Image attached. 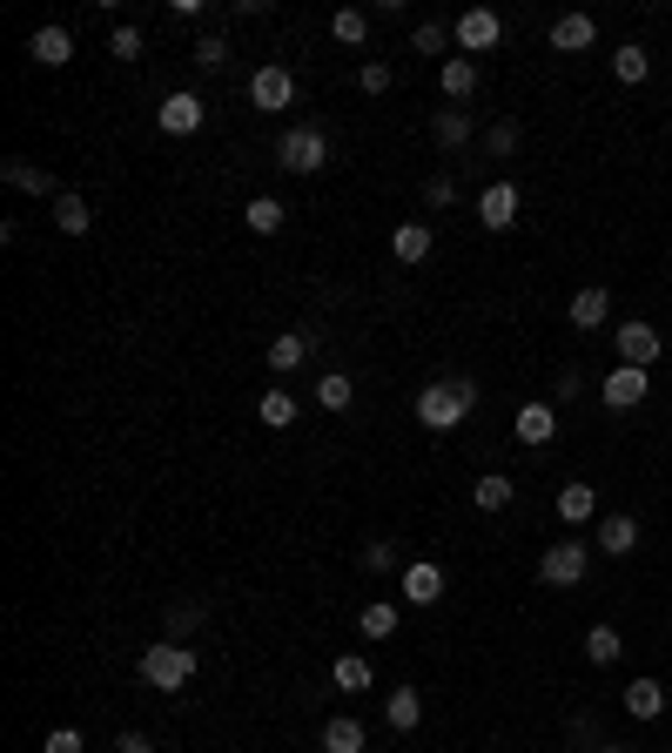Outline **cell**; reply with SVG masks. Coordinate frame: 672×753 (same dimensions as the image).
<instances>
[{
	"label": "cell",
	"instance_id": "obj_39",
	"mask_svg": "<svg viewBox=\"0 0 672 753\" xmlns=\"http://www.w3.org/2000/svg\"><path fill=\"white\" fill-rule=\"evenodd\" d=\"M108 54L115 61H141V28H115L108 34Z\"/></svg>",
	"mask_w": 672,
	"mask_h": 753
},
{
	"label": "cell",
	"instance_id": "obj_32",
	"mask_svg": "<svg viewBox=\"0 0 672 753\" xmlns=\"http://www.w3.org/2000/svg\"><path fill=\"white\" fill-rule=\"evenodd\" d=\"M612 74H619V81H626V88H639V81H645V74H652V54H645V48H639V41H626V48H619V54H612Z\"/></svg>",
	"mask_w": 672,
	"mask_h": 753
},
{
	"label": "cell",
	"instance_id": "obj_14",
	"mask_svg": "<svg viewBox=\"0 0 672 753\" xmlns=\"http://www.w3.org/2000/svg\"><path fill=\"white\" fill-rule=\"evenodd\" d=\"M592 538H599L606 558H632V552H639V519H632V512H606Z\"/></svg>",
	"mask_w": 672,
	"mask_h": 753
},
{
	"label": "cell",
	"instance_id": "obj_34",
	"mask_svg": "<svg viewBox=\"0 0 672 753\" xmlns=\"http://www.w3.org/2000/svg\"><path fill=\"white\" fill-rule=\"evenodd\" d=\"M357 632H364V639H390V632H397V606H390V599H370V606L357 613Z\"/></svg>",
	"mask_w": 672,
	"mask_h": 753
},
{
	"label": "cell",
	"instance_id": "obj_40",
	"mask_svg": "<svg viewBox=\"0 0 672 753\" xmlns=\"http://www.w3.org/2000/svg\"><path fill=\"white\" fill-rule=\"evenodd\" d=\"M357 88H364V95H390V67H384V61H364V67H357Z\"/></svg>",
	"mask_w": 672,
	"mask_h": 753
},
{
	"label": "cell",
	"instance_id": "obj_12",
	"mask_svg": "<svg viewBox=\"0 0 672 753\" xmlns=\"http://www.w3.org/2000/svg\"><path fill=\"white\" fill-rule=\"evenodd\" d=\"M558 519L571 525V532H585V525H592L599 519V484H558Z\"/></svg>",
	"mask_w": 672,
	"mask_h": 753
},
{
	"label": "cell",
	"instance_id": "obj_6",
	"mask_svg": "<svg viewBox=\"0 0 672 753\" xmlns=\"http://www.w3.org/2000/svg\"><path fill=\"white\" fill-rule=\"evenodd\" d=\"M512 438H518V445H532V451H545V445L558 438V404H552V397H532V404H518V417H512Z\"/></svg>",
	"mask_w": 672,
	"mask_h": 753
},
{
	"label": "cell",
	"instance_id": "obj_38",
	"mask_svg": "<svg viewBox=\"0 0 672 753\" xmlns=\"http://www.w3.org/2000/svg\"><path fill=\"white\" fill-rule=\"evenodd\" d=\"M202 619H209V606H189V599H182V606H168V639H182V632H196Z\"/></svg>",
	"mask_w": 672,
	"mask_h": 753
},
{
	"label": "cell",
	"instance_id": "obj_43",
	"mask_svg": "<svg viewBox=\"0 0 672 753\" xmlns=\"http://www.w3.org/2000/svg\"><path fill=\"white\" fill-rule=\"evenodd\" d=\"M390 565H397L390 538H370V545H364V572H390Z\"/></svg>",
	"mask_w": 672,
	"mask_h": 753
},
{
	"label": "cell",
	"instance_id": "obj_11",
	"mask_svg": "<svg viewBox=\"0 0 672 753\" xmlns=\"http://www.w3.org/2000/svg\"><path fill=\"white\" fill-rule=\"evenodd\" d=\"M497 34H504V21H497L491 8H471V14H458V28H451V41H458L464 54H491Z\"/></svg>",
	"mask_w": 672,
	"mask_h": 753
},
{
	"label": "cell",
	"instance_id": "obj_5",
	"mask_svg": "<svg viewBox=\"0 0 672 753\" xmlns=\"http://www.w3.org/2000/svg\"><path fill=\"white\" fill-rule=\"evenodd\" d=\"M612 344H619V364H639V370H652L659 357H665V344H659V330L652 323H612Z\"/></svg>",
	"mask_w": 672,
	"mask_h": 753
},
{
	"label": "cell",
	"instance_id": "obj_16",
	"mask_svg": "<svg viewBox=\"0 0 672 753\" xmlns=\"http://www.w3.org/2000/svg\"><path fill=\"white\" fill-rule=\"evenodd\" d=\"M0 176H8V189H21V196H61V182L48 169H34L28 155H8V161H0Z\"/></svg>",
	"mask_w": 672,
	"mask_h": 753
},
{
	"label": "cell",
	"instance_id": "obj_48",
	"mask_svg": "<svg viewBox=\"0 0 672 753\" xmlns=\"http://www.w3.org/2000/svg\"><path fill=\"white\" fill-rule=\"evenodd\" d=\"M592 753H632V746H612V740H606V746H592Z\"/></svg>",
	"mask_w": 672,
	"mask_h": 753
},
{
	"label": "cell",
	"instance_id": "obj_4",
	"mask_svg": "<svg viewBox=\"0 0 672 753\" xmlns=\"http://www.w3.org/2000/svg\"><path fill=\"white\" fill-rule=\"evenodd\" d=\"M585 572H592V545H585V538H558L538 558V578L545 585H585Z\"/></svg>",
	"mask_w": 672,
	"mask_h": 753
},
{
	"label": "cell",
	"instance_id": "obj_7",
	"mask_svg": "<svg viewBox=\"0 0 672 753\" xmlns=\"http://www.w3.org/2000/svg\"><path fill=\"white\" fill-rule=\"evenodd\" d=\"M290 102H296V74L290 67H256V74H249V108H256V115H276Z\"/></svg>",
	"mask_w": 672,
	"mask_h": 753
},
{
	"label": "cell",
	"instance_id": "obj_3",
	"mask_svg": "<svg viewBox=\"0 0 672 753\" xmlns=\"http://www.w3.org/2000/svg\"><path fill=\"white\" fill-rule=\"evenodd\" d=\"M276 169H290V176H316V169H329V135L309 122V128H283V142H276Z\"/></svg>",
	"mask_w": 672,
	"mask_h": 753
},
{
	"label": "cell",
	"instance_id": "obj_30",
	"mask_svg": "<svg viewBox=\"0 0 672 753\" xmlns=\"http://www.w3.org/2000/svg\"><path fill=\"white\" fill-rule=\"evenodd\" d=\"M242 222H249V229H256V236H276V229L290 222V209H283L276 196H256V202H249V209H242Z\"/></svg>",
	"mask_w": 672,
	"mask_h": 753
},
{
	"label": "cell",
	"instance_id": "obj_37",
	"mask_svg": "<svg viewBox=\"0 0 672 753\" xmlns=\"http://www.w3.org/2000/svg\"><path fill=\"white\" fill-rule=\"evenodd\" d=\"M410 48H417V54H444V48H451V28H444V21H417Z\"/></svg>",
	"mask_w": 672,
	"mask_h": 753
},
{
	"label": "cell",
	"instance_id": "obj_17",
	"mask_svg": "<svg viewBox=\"0 0 672 753\" xmlns=\"http://www.w3.org/2000/svg\"><path fill=\"white\" fill-rule=\"evenodd\" d=\"M565 316L578 323V330H606V316H612V290H599V283H585L571 303H565Z\"/></svg>",
	"mask_w": 672,
	"mask_h": 753
},
{
	"label": "cell",
	"instance_id": "obj_1",
	"mask_svg": "<svg viewBox=\"0 0 672 753\" xmlns=\"http://www.w3.org/2000/svg\"><path fill=\"white\" fill-rule=\"evenodd\" d=\"M471 410H477V384L471 377H431L424 390H417V425L424 431H458Z\"/></svg>",
	"mask_w": 672,
	"mask_h": 753
},
{
	"label": "cell",
	"instance_id": "obj_15",
	"mask_svg": "<svg viewBox=\"0 0 672 753\" xmlns=\"http://www.w3.org/2000/svg\"><path fill=\"white\" fill-rule=\"evenodd\" d=\"M431 249H438V236H431V222H403V229L390 236V257H397L403 270H417V263H431Z\"/></svg>",
	"mask_w": 672,
	"mask_h": 753
},
{
	"label": "cell",
	"instance_id": "obj_27",
	"mask_svg": "<svg viewBox=\"0 0 672 753\" xmlns=\"http://www.w3.org/2000/svg\"><path fill=\"white\" fill-rule=\"evenodd\" d=\"M384 720H390L397 733H417V720H424V700H417V687H397V693L384 700Z\"/></svg>",
	"mask_w": 672,
	"mask_h": 753
},
{
	"label": "cell",
	"instance_id": "obj_42",
	"mask_svg": "<svg viewBox=\"0 0 672 753\" xmlns=\"http://www.w3.org/2000/svg\"><path fill=\"white\" fill-rule=\"evenodd\" d=\"M196 61H202V67H222V61H229V41H222V34H202V41H196Z\"/></svg>",
	"mask_w": 672,
	"mask_h": 753
},
{
	"label": "cell",
	"instance_id": "obj_10",
	"mask_svg": "<svg viewBox=\"0 0 672 753\" xmlns=\"http://www.w3.org/2000/svg\"><path fill=\"white\" fill-rule=\"evenodd\" d=\"M518 209H525V196H518V182H491L484 196H477V222L491 229V236H504L518 222Z\"/></svg>",
	"mask_w": 672,
	"mask_h": 753
},
{
	"label": "cell",
	"instance_id": "obj_24",
	"mask_svg": "<svg viewBox=\"0 0 672 753\" xmlns=\"http://www.w3.org/2000/svg\"><path fill=\"white\" fill-rule=\"evenodd\" d=\"M370 740H364V720L357 713H336V720H323V753H364Z\"/></svg>",
	"mask_w": 672,
	"mask_h": 753
},
{
	"label": "cell",
	"instance_id": "obj_22",
	"mask_svg": "<svg viewBox=\"0 0 672 753\" xmlns=\"http://www.w3.org/2000/svg\"><path fill=\"white\" fill-rule=\"evenodd\" d=\"M477 81H484V74H477V61H471V54H451V61H444V74H438V88H444L451 102H471V95H477Z\"/></svg>",
	"mask_w": 672,
	"mask_h": 753
},
{
	"label": "cell",
	"instance_id": "obj_33",
	"mask_svg": "<svg viewBox=\"0 0 672 753\" xmlns=\"http://www.w3.org/2000/svg\"><path fill=\"white\" fill-rule=\"evenodd\" d=\"M350 397H357L350 370H329V377H316V404H323V410H350Z\"/></svg>",
	"mask_w": 672,
	"mask_h": 753
},
{
	"label": "cell",
	"instance_id": "obj_2",
	"mask_svg": "<svg viewBox=\"0 0 672 753\" xmlns=\"http://www.w3.org/2000/svg\"><path fill=\"white\" fill-rule=\"evenodd\" d=\"M196 680V646H182V639H155L148 652H141V687H155V693H182Z\"/></svg>",
	"mask_w": 672,
	"mask_h": 753
},
{
	"label": "cell",
	"instance_id": "obj_8",
	"mask_svg": "<svg viewBox=\"0 0 672 753\" xmlns=\"http://www.w3.org/2000/svg\"><path fill=\"white\" fill-rule=\"evenodd\" d=\"M645 390H652V370H639V364H619V370H606V377H599L606 410H639V404H645Z\"/></svg>",
	"mask_w": 672,
	"mask_h": 753
},
{
	"label": "cell",
	"instance_id": "obj_36",
	"mask_svg": "<svg viewBox=\"0 0 672 753\" xmlns=\"http://www.w3.org/2000/svg\"><path fill=\"white\" fill-rule=\"evenodd\" d=\"M484 155H491V161H512V155H518V122H491V128H484Z\"/></svg>",
	"mask_w": 672,
	"mask_h": 753
},
{
	"label": "cell",
	"instance_id": "obj_47",
	"mask_svg": "<svg viewBox=\"0 0 672 753\" xmlns=\"http://www.w3.org/2000/svg\"><path fill=\"white\" fill-rule=\"evenodd\" d=\"M115 753H155V746H148V733H122V740H115Z\"/></svg>",
	"mask_w": 672,
	"mask_h": 753
},
{
	"label": "cell",
	"instance_id": "obj_9",
	"mask_svg": "<svg viewBox=\"0 0 672 753\" xmlns=\"http://www.w3.org/2000/svg\"><path fill=\"white\" fill-rule=\"evenodd\" d=\"M397 593H403V606H438V599H444V572H438L431 558H410V565L397 572Z\"/></svg>",
	"mask_w": 672,
	"mask_h": 753
},
{
	"label": "cell",
	"instance_id": "obj_29",
	"mask_svg": "<svg viewBox=\"0 0 672 753\" xmlns=\"http://www.w3.org/2000/svg\"><path fill=\"white\" fill-rule=\"evenodd\" d=\"M256 417H263L270 431H290V425H296V397H290V390H263V397H256Z\"/></svg>",
	"mask_w": 672,
	"mask_h": 753
},
{
	"label": "cell",
	"instance_id": "obj_44",
	"mask_svg": "<svg viewBox=\"0 0 672 753\" xmlns=\"http://www.w3.org/2000/svg\"><path fill=\"white\" fill-rule=\"evenodd\" d=\"M41 753H81V733H74V726H54V733H48V746H41Z\"/></svg>",
	"mask_w": 672,
	"mask_h": 753
},
{
	"label": "cell",
	"instance_id": "obj_13",
	"mask_svg": "<svg viewBox=\"0 0 672 753\" xmlns=\"http://www.w3.org/2000/svg\"><path fill=\"white\" fill-rule=\"evenodd\" d=\"M202 115H209V108H202V95H189V88H176V95H168V102L155 108V122H161L168 135H196V128H202Z\"/></svg>",
	"mask_w": 672,
	"mask_h": 753
},
{
	"label": "cell",
	"instance_id": "obj_20",
	"mask_svg": "<svg viewBox=\"0 0 672 753\" xmlns=\"http://www.w3.org/2000/svg\"><path fill=\"white\" fill-rule=\"evenodd\" d=\"M28 54H34L41 67H61V61H74V34L48 21V28H34V34H28Z\"/></svg>",
	"mask_w": 672,
	"mask_h": 753
},
{
	"label": "cell",
	"instance_id": "obj_45",
	"mask_svg": "<svg viewBox=\"0 0 672 753\" xmlns=\"http://www.w3.org/2000/svg\"><path fill=\"white\" fill-rule=\"evenodd\" d=\"M571 740H585V746H606V740H599V720H592V713H578V720H571Z\"/></svg>",
	"mask_w": 672,
	"mask_h": 753
},
{
	"label": "cell",
	"instance_id": "obj_35",
	"mask_svg": "<svg viewBox=\"0 0 672 753\" xmlns=\"http://www.w3.org/2000/svg\"><path fill=\"white\" fill-rule=\"evenodd\" d=\"M329 34L344 41V48H364V41H370V14H364V8H344V14L329 21Z\"/></svg>",
	"mask_w": 672,
	"mask_h": 753
},
{
	"label": "cell",
	"instance_id": "obj_25",
	"mask_svg": "<svg viewBox=\"0 0 672 753\" xmlns=\"http://www.w3.org/2000/svg\"><path fill=\"white\" fill-rule=\"evenodd\" d=\"M54 222H61V236H88V229H95V209H88V196L61 189V196H54Z\"/></svg>",
	"mask_w": 672,
	"mask_h": 753
},
{
	"label": "cell",
	"instance_id": "obj_41",
	"mask_svg": "<svg viewBox=\"0 0 672 753\" xmlns=\"http://www.w3.org/2000/svg\"><path fill=\"white\" fill-rule=\"evenodd\" d=\"M451 202H458V182L451 176H431L424 182V209H451Z\"/></svg>",
	"mask_w": 672,
	"mask_h": 753
},
{
	"label": "cell",
	"instance_id": "obj_21",
	"mask_svg": "<svg viewBox=\"0 0 672 753\" xmlns=\"http://www.w3.org/2000/svg\"><path fill=\"white\" fill-rule=\"evenodd\" d=\"M329 680H336V693H370V687H377V666H370L364 652H344V659L329 666Z\"/></svg>",
	"mask_w": 672,
	"mask_h": 753
},
{
	"label": "cell",
	"instance_id": "obj_46",
	"mask_svg": "<svg viewBox=\"0 0 672 753\" xmlns=\"http://www.w3.org/2000/svg\"><path fill=\"white\" fill-rule=\"evenodd\" d=\"M578 397V370H565V377H552V404H571Z\"/></svg>",
	"mask_w": 672,
	"mask_h": 753
},
{
	"label": "cell",
	"instance_id": "obj_26",
	"mask_svg": "<svg viewBox=\"0 0 672 753\" xmlns=\"http://www.w3.org/2000/svg\"><path fill=\"white\" fill-rule=\"evenodd\" d=\"M512 498H518V484L504 478V471H484V478L471 484V505H477V512H504Z\"/></svg>",
	"mask_w": 672,
	"mask_h": 753
},
{
	"label": "cell",
	"instance_id": "obj_18",
	"mask_svg": "<svg viewBox=\"0 0 672 753\" xmlns=\"http://www.w3.org/2000/svg\"><path fill=\"white\" fill-rule=\"evenodd\" d=\"M592 41H599V21H592V14H558V21H552V48H558V54H585Z\"/></svg>",
	"mask_w": 672,
	"mask_h": 753
},
{
	"label": "cell",
	"instance_id": "obj_31",
	"mask_svg": "<svg viewBox=\"0 0 672 753\" xmlns=\"http://www.w3.org/2000/svg\"><path fill=\"white\" fill-rule=\"evenodd\" d=\"M619 652H626L619 626H592V632H585V659H592V666H619Z\"/></svg>",
	"mask_w": 672,
	"mask_h": 753
},
{
	"label": "cell",
	"instance_id": "obj_19",
	"mask_svg": "<svg viewBox=\"0 0 672 753\" xmlns=\"http://www.w3.org/2000/svg\"><path fill=\"white\" fill-rule=\"evenodd\" d=\"M309 351H316L309 330H283V337L270 344V370H276V377H290V370H303V364H309Z\"/></svg>",
	"mask_w": 672,
	"mask_h": 753
},
{
	"label": "cell",
	"instance_id": "obj_23",
	"mask_svg": "<svg viewBox=\"0 0 672 753\" xmlns=\"http://www.w3.org/2000/svg\"><path fill=\"white\" fill-rule=\"evenodd\" d=\"M431 142H438L444 155L471 148V115H464V108H438V115H431Z\"/></svg>",
	"mask_w": 672,
	"mask_h": 753
},
{
	"label": "cell",
	"instance_id": "obj_28",
	"mask_svg": "<svg viewBox=\"0 0 672 753\" xmlns=\"http://www.w3.org/2000/svg\"><path fill=\"white\" fill-rule=\"evenodd\" d=\"M626 713H632V720H659V713H665V687H659V680H632V687H626Z\"/></svg>",
	"mask_w": 672,
	"mask_h": 753
}]
</instances>
